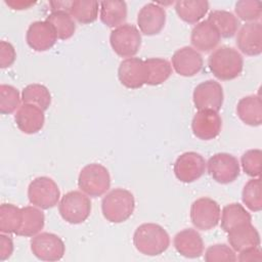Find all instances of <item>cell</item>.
Returning <instances> with one entry per match:
<instances>
[{"instance_id": "obj_30", "label": "cell", "mask_w": 262, "mask_h": 262, "mask_svg": "<svg viewBox=\"0 0 262 262\" xmlns=\"http://www.w3.org/2000/svg\"><path fill=\"white\" fill-rule=\"evenodd\" d=\"M21 100L46 111L51 103V94L48 88L42 84L34 83L27 85L21 92Z\"/></svg>"}, {"instance_id": "obj_17", "label": "cell", "mask_w": 262, "mask_h": 262, "mask_svg": "<svg viewBox=\"0 0 262 262\" xmlns=\"http://www.w3.org/2000/svg\"><path fill=\"white\" fill-rule=\"evenodd\" d=\"M204 60L202 55L190 46L176 50L172 55V66L175 72L183 77H192L201 72Z\"/></svg>"}, {"instance_id": "obj_41", "label": "cell", "mask_w": 262, "mask_h": 262, "mask_svg": "<svg viewBox=\"0 0 262 262\" xmlns=\"http://www.w3.org/2000/svg\"><path fill=\"white\" fill-rule=\"evenodd\" d=\"M236 260L242 261V262H247V261H261L262 260V255L259 247H253L246 249L242 252H239L238 257Z\"/></svg>"}, {"instance_id": "obj_15", "label": "cell", "mask_w": 262, "mask_h": 262, "mask_svg": "<svg viewBox=\"0 0 262 262\" xmlns=\"http://www.w3.org/2000/svg\"><path fill=\"white\" fill-rule=\"evenodd\" d=\"M222 120L217 112L199 111L192 119L191 130L194 136L202 140H211L217 137L221 131Z\"/></svg>"}, {"instance_id": "obj_31", "label": "cell", "mask_w": 262, "mask_h": 262, "mask_svg": "<svg viewBox=\"0 0 262 262\" xmlns=\"http://www.w3.org/2000/svg\"><path fill=\"white\" fill-rule=\"evenodd\" d=\"M99 2L95 0H74L69 13L80 24H91L98 15Z\"/></svg>"}, {"instance_id": "obj_35", "label": "cell", "mask_w": 262, "mask_h": 262, "mask_svg": "<svg viewBox=\"0 0 262 262\" xmlns=\"http://www.w3.org/2000/svg\"><path fill=\"white\" fill-rule=\"evenodd\" d=\"M20 95L18 90L7 84L0 85V113L2 115L12 114L20 105Z\"/></svg>"}, {"instance_id": "obj_37", "label": "cell", "mask_w": 262, "mask_h": 262, "mask_svg": "<svg viewBox=\"0 0 262 262\" xmlns=\"http://www.w3.org/2000/svg\"><path fill=\"white\" fill-rule=\"evenodd\" d=\"M205 261L207 262H234L236 255L233 249L225 244H216L210 246L205 253Z\"/></svg>"}, {"instance_id": "obj_5", "label": "cell", "mask_w": 262, "mask_h": 262, "mask_svg": "<svg viewBox=\"0 0 262 262\" xmlns=\"http://www.w3.org/2000/svg\"><path fill=\"white\" fill-rule=\"evenodd\" d=\"M58 212L68 223L80 224L90 215V199L83 191H69L61 198L58 204Z\"/></svg>"}, {"instance_id": "obj_26", "label": "cell", "mask_w": 262, "mask_h": 262, "mask_svg": "<svg viewBox=\"0 0 262 262\" xmlns=\"http://www.w3.org/2000/svg\"><path fill=\"white\" fill-rule=\"evenodd\" d=\"M100 6V20L110 28H117L127 18V4L125 1H102Z\"/></svg>"}, {"instance_id": "obj_27", "label": "cell", "mask_w": 262, "mask_h": 262, "mask_svg": "<svg viewBox=\"0 0 262 262\" xmlns=\"http://www.w3.org/2000/svg\"><path fill=\"white\" fill-rule=\"evenodd\" d=\"M207 20L217 29L220 37L223 38L233 37L239 27L237 17L227 10H213L209 13Z\"/></svg>"}, {"instance_id": "obj_12", "label": "cell", "mask_w": 262, "mask_h": 262, "mask_svg": "<svg viewBox=\"0 0 262 262\" xmlns=\"http://www.w3.org/2000/svg\"><path fill=\"white\" fill-rule=\"evenodd\" d=\"M173 170L178 180L190 183L205 173L206 161L202 155L195 151H186L177 158Z\"/></svg>"}, {"instance_id": "obj_21", "label": "cell", "mask_w": 262, "mask_h": 262, "mask_svg": "<svg viewBox=\"0 0 262 262\" xmlns=\"http://www.w3.org/2000/svg\"><path fill=\"white\" fill-rule=\"evenodd\" d=\"M176 251L186 258H199L204 252V242L201 234L192 228L177 232L173 239Z\"/></svg>"}, {"instance_id": "obj_8", "label": "cell", "mask_w": 262, "mask_h": 262, "mask_svg": "<svg viewBox=\"0 0 262 262\" xmlns=\"http://www.w3.org/2000/svg\"><path fill=\"white\" fill-rule=\"evenodd\" d=\"M190 220L196 229H213L220 221V207L218 203L210 198L195 200L190 207Z\"/></svg>"}, {"instance_id": "obj_36", "label": "cell", "mask_w": 262, "mask_h": 262, "mask_svg": "<svg viewBox=\"0 0 262 262\" xmlns=\"http://www.w3.org/2000/svg\"><path fill=\"white\" fill-rule=\"evenodd\" d=\"M236 15L247 23H255L262 15V4L258 0H241L235 3Z\"/></svg>"}, {"instance_id": "obj_40", "label": "cell", "mask_w": 262, "mask_h": 262, "mask_svg": "<svg viewBox=\"0 0 262 262\" xmlns=\"http://www.w3.org/2000/svg\"><path fill=\"white\" fill-rule=\"evenodd\" d=\"M13 253L12 238L4 233L0 234V261L8 259Z\"/></svg>"}, {"instance_id": "obj_7", "label": "cell", "mask_w": 262, "mask_h": 262, "mask_svg": "<svg viewBox=\"0 0 262 262\" xmlns=\"http://www.w3.org/2000/svg\"><path fill=\"white\" fill-rule=\"evenodd\" d=\"M28 198L32 205L47 210L57 205L60 191L55 181L46 176L35 178L28 187Z\"/></svg>"}, {"instance_id": "obj_10", "label": "cell", "mask_w": 262, "mask_h": 262, "mask_svg": "<svg viewBox=\"0 0 262 262\" xmlns=\"http://www.w3.org/2000/svg\"><path fill=\"white\" fill-rule=\"evenodd\" d=\"M207 165L210 176L221 184L230 183L239 175V163L237 159L227 152L213 155Z\"/></svg>"}, {"instance_id": "obj_24", "label": "cell", "mask_w": 262, "mask_h": 262, "mask_svg": "<svg viewBox=\"0 0 262 262\" xmlns=\"http://www.w3.org/2000/svg\"><path fill=\"white\" fill-rule=\"evenodd\" d=\"M209 10V2L206 0H180L175 3L177 15L185 23L196 24Z\"/></svg>"}, {"instance_id": "obj_33", "label": "cell", "mask_w": 262, "mask_h": 262, "mask_svg": "<svg viewBox=\"0 0 262 262\" xmlns=\"http://www.w3.org/2000/svg\"><path fill=\"white\" fill-rule=\"evenodd\" d=\"M46 20L54 28L57 38L60 40H67L71 38L76 31V24L70 13L64 11L51 12Z\"/></svg>"}, {"instance_id": "obj_28", "label": "cell", "mask_w": 262, "mask_h": 262, "mask_svg": "<svg viewBox=\"0 0 262 262\" xmlns=\"http://www.w3.org/2000/svg\"><path fill=\"white\" fill-rule=\"evenodd\" d=\"M251 221L252 217L250 213L239 203L228 204L222 209L221 228L225 232L230 231L238 225L250 223Z\"/></svg>"}, {"instance_id": "obj_1", "label": "cell", "mask_w": 262, "mask_h": 262, "mask_svg": "<svg viewBox=\"0 0 262 262\" xmlns=\"http://www.w3.org/2000/svg\"><path fill=\"white\" fill-rule=\"evenodd\" d=\"M133 244L136 250L141 254L158 256L168 249L170 236L161 225L156 223H143L134 231Z\"/></svg>"}, {"instance_id": "obj_19", "label": "cell", "mask_w": 262, "mask_h": 262, "mask_svg": "<svg viewBox=\"0 0 262 262\" xmlns=\"http://www.w3.org/2000/svg\"><path fill=\"white\" fill-rule=\"evenodd\" d=\"M14 121L17 128L23 133L35 134L44 126V111L36 105L23 103L14 115Z\"/></svg>"}, {"instance_id": "obj_39", "label": "cell", "mask_w": 262, "mask_h": 262, "mask_svg": "<svg viewBox=\"0 0 262 262\" xmlns=\"http://www.w3.org/2000/svg\"><path fill=\"white\" fill-rule=\"evenodd\" d=\"M16 58V52L11 43L7 41L0 42V68L5 69L13 64Z\"/></svg>"}, {"instance_id": "obj_43", "label": "cell", "mask_w": 262, "mask_h": 262, "mask_svg": "<svg viewBox=\"0 0 262 262\" xmlns=\"http://www.w3.org/2000/svg\"><path fill=\"white\" fill-rule=\"evenodd\" d=\"M72 2L73 1H50L49 5L51 7V12L64 11V12L69 13Z\"/></svg>"}, {"instance_id": "obj_16", "label": "cell", "mask_w": 262, "mask_h": 262, "mask_svg": "<svg viewBox=\"0 0 262 262\" xmlns=\"http://www.w3.org/2000/svg\"><path fill=\"white\" fill-rule=\"evenodd\" d=\"M166 11L157 3H147L142 6L137 15V25L140 32L147 36L159 34L165 27Z\"/></svg>"}, {"instance_id": "obj_4", "label": "cell", "mask_w": 262, "mask_h": 262, "mask_svg": "<svg viewBox=\"0 0 262 262\" xmlns=\"http://www.w3.org/2000/svg\"><path fill=\"white\" fill-rule=\"evenodd\" d=\"M79 188L89 196L97 198L104 194L111 186V176L107 169L97 163L86 165L78 177Z\"/></svg>"}, {"instance_id": "obj_13", "label": "cell", "mask_w": 262, "mask_h": 262, "mask_svg": "<svg viewBox=\"0 0 262 262\" xmlns=\"http://www.w3.org/2000/svg\"><path fill=\"white\" fill-rule=\"evenodd\" d=\"M118 78L122 85L129 89H138L146 84L147 70L144 60L138 57H129L120 62Z\"/></svg>"}, {"instance_id": "obj_20", "label": "cell", "mask_w": 262, "mask_h": 262, "mask_svg": "<svg viewBox=\"0 0 262 262\" xmlns=\"http://www.w3.org/2000/svg\"><path fill=\"white\" fill-rule=\"evenodd\" d=\"M220 39L221 37L217 29L207 19L198 23L190 34L192 46L203 52H209L216 48Z\"/></svg>"}, {"instance_id": "obj_3", "label": "cell", "mask_w": 262, "mask_h": 262, "mask_svg": "<svg viewBox=\"0 0 262 262\" xmlns=\"http://www.w3.org/2000/svg\"><path fill=\"white\" fill-rule=\"evenodd\" d=\"M135 200L133 194L124 188H115L106 193L101 201L103 217L112 223H122L129 219L134 212Z\"/></svg>"}, {"instance_id": "obj_22", "label": "cell", "mask_w": 262, "mask_h": 262, "mask_svg": "<svg viewBox=\"0 0 262 262\" xmlns=\"http://www.w3.org/2000/svg\"><path fill=\"white\" fill-rule=\"evenodd\" d=\"M228 243L234 252H242L246 249L259 247L260 235L252 223L238 225L227 232Z\"/></svg>"}, {"instance_id": "obj_38", "label": "cell", "mask_w": 262, "mask_h": 262, "mask_svg": "<svg viewBox=\"0 0 262 262\" xmlns=\"http://www.w3.org/2000/svg\"><path fill=\"white\" fill-rule=\"evenodd\" d=\"M242 167L244 172L255 178L259 177L261 173V162H262V151L258 148L247 150L241 159Z\"/></svg>"}, {"instance_id": "obj_11", "label": "cell", "mask_w": 262, "mask_h": 262, "mask_svg": "<svg viewBox=\"0 0 262 262\" xmlns=\"http://www.w3.org/2000/svg\"><path fill=\"white\" fill-rule=\"evenodd\" d=\"M192 100L199 111L210 110L218 113L223 104L222 86L214 80L204 81L194 88Z\"/></svg>"}, {"instance_id": "obj_34", "label": "cell", "mask_w": 262, "mask_h": 262, "mask_svg": "<svg viewBox=\"0 0 262 262\" xmlns=\"http://www.w3.org/2000/svg\"><path fill=\"white\" fill-rule=\"evenodd\" d=\"M243 203L253 212H259L262 209V190L261 179L255 177L249 180L244 186L242 192Z\"/></svg>"}, {"instance_id": "obj_32", "label": "cell", "mask_w": 262, "mask_h": 262, "mask_svg": "<svg viewBox=\"0 0 262 262\" xmlns=\"http://www.w3.org/2000/svg\"><path fill=\"white\" fill-rule=\"evenodd\" d=\"M23 221L21 208L12 204H2L0 207V231L2 233H16Z\"/></svg>"}, {"instance_id": "obj_23", "label": "cell", "mask_w": 262, "mask_h": 262, "mask_svg": "<svg viewBox=\"0 0 262 262\" xmlns=\"http://www.w3.org/2000/svg\"><path fill=\"white\" fill-rule=\"evenodd\" d=\"M238 118L247 125L257 127L262 123V102L259 95H248L239 99L236 105Z\"/></svg>"}, {"instance_id": "obj_2", "label": "cell", "mask_w": 262, "mask_h": 262, "mask_svg": "<svg viewBox=\"0 0 262 262\" xmlns=\"http://www.w3.org/2000/svg\"><path fill=\"white\" fill-rule=\"evenodd\" d=\"M208 66L217 79L229 81L241 75L244 68V59L242 54L233 47L221 46L211 53Z\"/></svg>"}, {"instance_id": "obj_14", "label": "cell", "mask_w": 262, "mask_h": 262, "mask_svg": "<svg viewBox=\"0 0 262 262\" xmlns=\"http://www.w3.org/2000/svg\"><path fill=\"white\" fill-rule=\"evenodd\" d=\"M57 39L54 28L47 20L32 23L26 34L28 45L35 51H46L50 49L56 43Z\"/></svg>"}, {"instance_id": "obj_25", "label": "cell", "mask_w": 262, "mask_h": 262, "mask_svg": "<svg viewBox=\"0 0 262 262\" xmlns=\"http://www.w3.org/2000/svg\"><path fill=\"white\" fill-rule=\"evenodd\" d=\"M23 221L19 229L16 231V235L19 236H34L38 234L44 227L45 216L44 213L33 206H27L21 208Z\"/></svg>"}, {"instance_id": "obj_9", "label": "cell", "mask_w": 262, "mask_h": 262, "mask_svg": "<svg viewBox=\"0 0 262 262\" xmlns=\"http://www.w3.org/2000/svg\"><path fill=\"white\" fill-rule=\"evenodd\" d=\"M31 251L39 260L57 261L63 257L66 246L58 235L41 232L31 239Z\"/></svg>"}, {"instance_id": "obj_18", "label": "cell", "mask_w": 262, "mask_h": 262, "mask_svg": "<svg viewBox=\"0 0 262 262\" xmlns=\"http://www.w3.org/2000/svg\"><path fill=\"white\" fill-rule=\"evenodd\" d=\"M237 48L246 55L256 56L262 52V25L259 21L246 23L236 36Z\"/></svg>"}, {"instance_id": "obj_29", "label": "cell", "mask_w": 262, "mask_h": 262, "mask_svg": "<svg viewBox=\"0 0 262 262\" xmlns=\"http://www.w3.org/2000/svg\"><path fill=\"white\" fill-rule=\"evenodd\" d=\"M147 70L146 84L157 86L165 81L172 74V68L168 60L161 57H150L144 60Z\"/></svg>"}, {"instance_id": "obj_6", "label": "cell", "mask_w": 262, "mask_h": 262, "mask_svg": "<svg viewBox=\"0 0 262 262\" xmlns=\"http://www.w3.org/2000/svg\"><path fill=\"white\" fill-rule=\"evenodd\" d=\"M110 43L119 56L129 58L138 52L141 46V35L135 26L123 24L112 31Z\"/></svg>"}, {"instance_id": "obj_42", "label": "cell", "mask_w": 262, "mask_h": 262, "mask_svg": "<svg viewBox=\"0 0 262 262\" xmlns=\"http://www.w3.org/2000/svg\"><path fill=\"white\" fill-rule=\"evenodd\" d=\"M5 3L14 10L28 9L36 4L35 1H26V0H5Z\"/></svg>"}]
</instances>
